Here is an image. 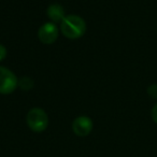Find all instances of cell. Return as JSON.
Listing matches in <instances>:
<instances>
[{
    "label": "cell",
    "instance_id": "9",
    "mask_svg": "<svg viewBox=\"0 0 157 157\" xmlns=\"http://www.w3.org/2000/svg\"><path fill=\"white\" fill-rule=\"evenodd\" d=\"M8 55V50L7 48H6L3 44L0 43V61H2L6 59V57H7Z\"/></svg>",
    "mask_w": 157,
    "mask_h": 157
},
{
    "label": "cell",
    "instance_id": "5",
    "mask_svg": "<svg viewBox=\"0 0 157 157\" xmlns=\"http://www.w3.org/2000/svg\"><path fill=\"white\" fill-rule=\"evenodd\" d=\"M94 128V123L90 116L80 115L72 122V130L78 137H87Z\"/></svg>",
    "mask_w": 157,
    "mask_h": 157
},
{
    "label": "cell",
    "instance_id": "3",
    "mask_svg": "<svg viewBox=\"0 0 157 157\" xmlns=\"http://www.w3.org/2000/svg\"><path fill=\"white\" fill-rule=\"evenodd\" d=\"M18 87V78L9 68L0 66V94L10 95Z\"/></svg>",
    "mask_w": 157,
    "mask_h": 157
},
{
    "label": "cell",
    "instance_id": "7",
    "mask_svg": "<svg viewBox=\"0 0 157 157\" xmlns=\"http://www.w3.org/2000/svg\"><path fill=\"white\" fill-rule=\"evenodd\" d=\"M35 85V82L30 76H23L18 78V87L23 90H30Z\"/></svg>",
    "mask_w": 157,
    "mask_h": 157
},
{
    "label": "cell",
    "instance_id": "4",
    "mask_svg": "<svg viewBox=\"0 0 157 157\" xmlns=\"http://www.w3.org/2000/svg\"><path fill=\"white\" fill-rule=\"evenodd\" d=\"M59 27L57 24H54L52 22L44 23L42 26H40L38 30V38L40 42L46 45L53 44L57 41L59 37Z\"/></svg>",
    "mask_w": 157,
    "mask_h": 157
},
{
    "label": "cell",
    "instance_id": "6",
    "mask_svg": "<svg viewBox=\"0 0 157 157\" xmlns=\"http://www.w3.org/2000/svg\"><path fill=\"white\" fill-rule=\"evenodd\" d=\"M46 15L50 22L54 24H60L66 17V11L63 6L59 3H52L46 9Z\"/></svg>",
    "mask_w": 157,
    "mask_h": 157
},
{
    "label": "cell",
    "instance_id": "8",
    "mask_svg": "<svg viewBox=\"0 0 157 157\" xmlns=\"http://www.w3.org/2000/svg\"><path fill=\"white\" fill-rule=\"evenodd\" d=\"M146 93L152 99H156L157 100V83L151 84L147 87V90H146Z\"/></svg>",
    "mask_w": 157,
    "mask_h": 157
},
{
    "label": "cell",
    "instance_id": "1",
    "mask_svg": "<svg viewBox=\"0 0 157 157\" xmlns=\"http://www.w3.org/2000/svg\"><path fill=\"white\" fill-rule=\"evenodd\" d=\"M86 22L82 16L76 14H68L59 24L60 33L65 38L75 40L82 38L86 33Z\"/></svg>",
    "mask_w": 157,
    "mask_h": 157
},
{
    "label": "cell",
    "instance_id": "2",
    "mask_svg": "<svg viewBox=\"0 0 157 157\" xmlns=\"http://www.w3.org/2000/svg\"><path fill=\"white\" fill-rule=\"evenodd\" d=\"M26 123L29 129L33 132H43L48 126V115L41 108H33L26 115Z\"/></svg>",
    "mask_w": 157,
    "mask_h": 157
},
{
    "label": "cell",
    "instance_id": "10",
    "mask_svg": "<svg viewBox=\"0 0 157 157\" xmlns=\"http://www.w3.org/2000/svg\"><path fill=\"white\" fill-rule=\"evenodd\" d=\"M151 117H152L153 122L157 124V102L153 105L152 110H151Z\"/></svg>",
    "mask_w": 157,
    "mask_h": 157
}]
</instances>
